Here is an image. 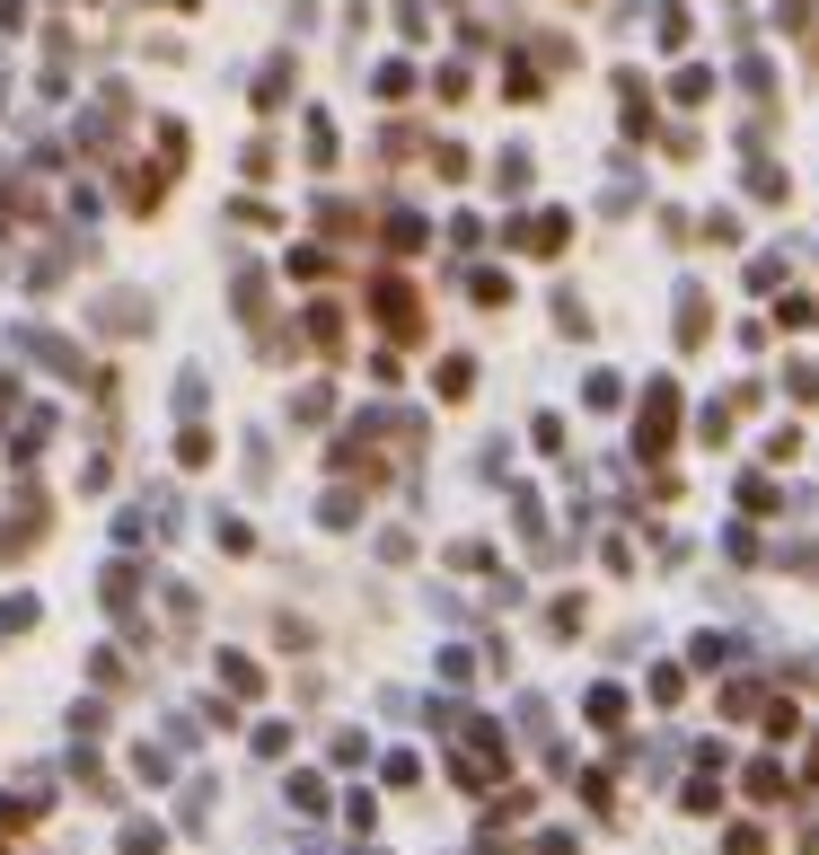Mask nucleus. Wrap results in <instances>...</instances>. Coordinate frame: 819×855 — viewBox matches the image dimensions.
Listing matches in <instances>:
<instances>
[{
  "label": "nucleus",
  "instance_id": "f257e3e1",
  "mask_svg": "<svg viewBox=\"0 0 819 855\" xmlns=\"http://www.w3.org/2000/svg\"><path fill=\"white\" fill-rule=\"evenodd\" d=\"M670 406H679L670 379H652V388H643V450H670Z\"/></svg>",
  "mask_w": 819,
  "mask_h": 855
},
{
  "label": "nucleus",
  "instance_id": "6e6552de",
  "mask_svg": "<svg viewBox=\"0 0 819 855\" xmlns=\"http://www.w3.org/2000/svg\"><path fill=\"white\" fill-rule=\"evenodd\" d=\"M776 27H811V0H776Z\"/></svg>",
  "mask_w": 819,
  "mask_h": 855
},
{
  "label": "nucleus",
  "instance_id": "0eeeda50",
  "mask_svg": "<svg viewBox=\"0 0 819 855\" xmlns=\"http://www.w3.org/2000/svg\"><path fill=\"white\" fill-rule=\"evenodd\" d=\"M713 98V71H679V107H705Z\"/></svg>",
  "mask_w": 819,
  "mask_h": 855
},
{
  "label": "nucleus",
  "instance_id": "20e7f679",
  "mask_svg": "<svg viewBox=\"0 0 819 855\" xmlns=\"http://www.w3.org/2000/svg\"><path fill=\"white\" fill-rule=\"evenodd\" d=\"M749 195H758V203H785L793 186H785V168H776V159H749Z\"/></svg>",
  "mask_w": 819,
  "mask_h": 855
},
{
  "label": "nucleus",
  "instance_id": "1a4fd4ad",
  "mask_svg": "<svg viewBox=\"0 0 819 855\" xmlns=\"http://www.w3.org/2000/svg\"><path fill=\"white\" fill-rule=\"evenodd\" d=\"M722 847H731V855H767V838H758V829H731Z\"/></svg>",
  "mask_w": 819,
  "mask_h": 855
},
{
  "label": "nucleus",
  "instance_id": "7ed1b4c3",
  "mask_svg": "<svg viewBox=\"0 0 819 855\" xmlns=\"http://www.w3.org/2000/svg\"><path fill=\"white\" fill-rule=\"evenodd\" d=\"M740 89L767 107V98H776V62H767V53H740Z\"/></svg>",
  "mask_w": 819,
  "mask_h": 855
},
{
  "label": "nucleus",
  "instance_id": "423d86ee",
  "mask_svg": "<svg viewBox=\"0 0 819 855\" xmlns=\"http://www.w3.org/2000/svg\"><path fill=\"white\" fill-rule=\"evenodd\" d=\"M785 388H793L802 406H819V362H793V370H785Z\"/></svg>",
  "mask_w": 819,
  "mask_h": 855
},
{
  "label": "nucleus",
  "instance_id": "f03ea898",
  "mask_svg": "<svg viewBox=\"0 0 819 855\" xmlns=\"http://www.w3.org/2000/svg\"><path fill=\"white\" fill-rule=\"evenodd\" d=\"M705 336H713V300L688 282V291H679V345H705Z\"/></svg>",
  "mask_w": 819,
  "mask_h": 855
},
{
  "label": "nucleus",
  "instance_id": "39448f33",
  "mask_svg": "<svg viewBox=\"0 0 819 855\" xmlns=\"http://www.w3.org/2000/svg\"><path fill=\"white\" fill-rule=\"evenodd\" d=\"M749 794H758V803H776V794H785V767H776V758H758V767H749Z\"/></svg>",
  "mask_w": 819,
  "mask_h": 855
}]
</instances>
